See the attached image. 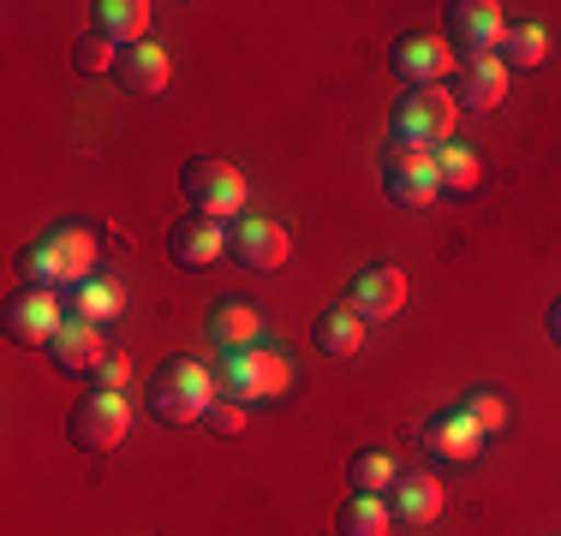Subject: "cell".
I'll return each instance as SVG.
<instances>
[{
	"label": "cell",
	"instance_id": "1",
	"mask_svg": "<svg viewBox=\"0 0 561 536\" xmlns=\"http://www.w3.org/2000/svg\"><path fill=\"white\" fill-rule=\"evenodd\" d=\"M24 280L43 292H72L90 280V268H96V238L84 233V226H55V233H43L36 245H24Z\"/></svg>",
	"mask_w": 561,
	"mask_h": 536
},
{
	"label": "cell",
	"instance_id": "2",
	"mask_svg": "<svg viewBox=\"0 0 561 536\" xmlns=\"http://www.w3.org/2000/svg\"><path fill=\"white\" fill-rule=\"evenodd\" d=\"M216 394H221L216 375L197 364V358H168V364L150 375V411H156L168 429L197 423L209 406H216Z\"/></svg>",
	"mask_w": 561,
	"mask_h": 536
},
{
	"label": "cell",
	"instance_id": "3",
	"mask_svg": "<svg viewBox=\"0 0 561 536\" xmlns=\"http://www.w3.org/2000/svg\"><path fill=\"white\" fill-rule=\"evenodd\" d=\"M293 370L280 352H263V346H245V352H221V370H216V387L221 399L233 406H263V399L287 394Z\"/></svg>",
	"mask_w": 561,
	"mask_h": 536
},
{
	"label": "cell",
	"instance_id": "4",
	"mask_svg": "<svg viewBox=\"0 0 561 536\" xmlns=\"http://www.w3.org/2000/svg\"><path fill=\"white\" fill-rule=\"evenodd\" d=\"M180 185H185V203L197 214H209V221H239L245 214V173L227 167L216 155H197Z\"/></svg>",
	"mask_w": 561,
	"mask_h": 536
},
{
	"label": "cell",
	"instance_id": "5",
	"mask_svg": "<svg viewBox=\"0 0 561 536\" xmlns=\"http://www.w3.org/2000/svg\"><path fill=\"white\" fill-rule=\"evenodd\" d=\"M454 119H460V102H454V90L431 84V90H407L394 107V138L400 143H424V150H443Z\"/></svg>",
	"mask_w": 561,
	"mask_h": 536
},
{
	"label": "cell",
	"instance_id": "6",
	"mask_svg": "<svg viewBox=\"0 0 561 536\" xmlns=\"http://www.w3.org/2000/svg\"><path fill=\"white\" fill-rule=\"evenodd\" d=\"M66 429H72V441L84 453H114L119 441H126V429H131L126 394H84L72 406V418H66Z\"/></svg>",
	"mask_w": 561,
	"mask_h": 536
},
{
	"label": "cell",
	"instance_id": "7",
	"mask_svg": "<svg viewBox=\"0 0 561 536\" xmlns=\"http://www.w3.org/2000/svg\"><path fill=\"white\" fill-rule=\"evenodd\" d=\"M507 36V19L496 0H454L448 7V48L454 60H484V54H496Z\"/></svg>",
	"mask_w": 561,
	"mask_h": 536
},
{
	"label": "cell",
	"instance_id": "8",
	"mask_svg": "<svg viewBox=\"0 0 561 536\" xmlns=\"http://www.w3.org/2000/svg\"><path fill=\"white\" fill-rule=\"evenodd\" d=\"M287 250H293L287 226L263 221V214H239V221H233V233H227V257H233V263H245V268H257V275H270V268H280V263H287Z\"/></svg>",
	"mask_w": 561,
	"mask_h": 536
},
{
	"label": "cell",
	"instance_id": "9",
	"mask_svg": "<svg viewBox=\"0 0 561 536\" xmlns=\"http://www.w3.org/2000/svg\"><path fill=\"white\" fill-rule=\"evenodd\" d=\"M60 328H66L60 292L31 287V292H19V299L7 304V340H12V346H48Z\"/></svg>",
	"mask_w": 561,
	"mask_h": 536
},
{
	"label": "cell",
	"instance_id": "10",
	"mask_svg": "<svg viewBox=\"0 0 561 536\" xmlns=\"http://www.w3.org/2000/svg\"><path fill=\"white\" fill-rule=\"evenodd\" d=\"M389 66H394V78H407L412 90H431V84H443L460 60H454L448 36H400Z\"/></svg>",
	"mask_w": 561,
	"mask_h": 536
},
{
	"label": "cell",
	"instance_id": "11",
	"mask_svg": "<svg viewBox=\"0 0 561 536\" xmlns=\"http://www.w3.org/2000/svg\"><path fill=\"white\" fill-rule=\"evenodd\" d=\"M168 257L180 263V268H209V263H221L227 257V226L221 221H209V214H180L173 221V233H168Z\"/></svg>",
	"mask_w": 561,
	"mask_h": 536
},
{
	"label": "cell",
	"instance_id": "12",
	"mask_svg": "<svg viewBox=\"0 0 561 536\" xmlns=\"http://www.w3.org/2000/svg\"><path fill=\"white\" fill-rule=\"evenodd\" d=\"M407 304V275L400 268H365V275L346 287V311L358 322H389Z\"/></svg>",
	"mask_w": 561,
	"mask_h": 536
},
{
	"label": "cell",
	"instance_id": "13",
	"mask_svg": "<svg viewBox=\"0 0 561 536\" xmlns=\"http://www.w3.org/2000/svg\"><path fill=\"white\" fill-rule=\"evenodd\" d=\"M424 447H431L436 459H448V465H472L478 453H484V429L466 418L460 406H448V411H436V418L424 423Z\"/></svg>",
	"mask_w": 561,
	"mask_h": 536
},
{
	"label": "cell",
	"instance_id": "14",
	"mask_svg": "<svg viewBox=\"0 0 561 536\" xmlns=\"http://www.w3.org/2000/svg\"><path fill=\"white\" fill-rule=\"evenodd\" d=\"M48 358H55L60 375H96L102 364H108V340H102V328L66 316V328L48 340Z\"/></svg>",
	"mask_w": 561,
	"mask_h": 536
},
{
	"label": "cell",
	"instance_id": "15",
	"mask_svg": "<svg viewBox=\"0 0 561 536\" xmlns=\"http://www.w3.org/2000/svg\"><path fill=\"white\" fill-rule=\"evenodd\" d=\"M389 513L400 518V525H431L436 513H443V482H436L431 471H407V477H394V489H389Z\"/></svg>",
	"mask_w": 561,
	"mask_h": 536
},
{
	"label": "cell",
	"instance_id": "16",
	"mask_svg": "<svg viewBox=\"0 0 561 536\" xmlns=\"http://www.w3.org/2000/svg\"><path fill=\"white\" fill-rule=\"evenodd\" d=\"M454 72H460L454 102H460L466 114H484V107H496L507 96V66L496 60V54H484V60H460Z\"/></svg>",
	"mask_w": 561,
	"mask_h": 536
},
{
	"label": "cell",
	"instance_id": "17",
	"mask_svg": "<svg viewBox=\"0 0 561 536\" xmlns=\"http://www.w3.org/2000/svg\"><path fill=\"white\" fill-rule=\"evenodd\" d=\"M168 54L156 48V43H138V48H119V66H114V78H119V90L126 96H162L168 90Z\"/></svg>",
	"mask_w": 561,
	"mask_h": 536
},
{
	"label": "cell",
	"instance_id": "18",
	"mask_svg": "<svg viewBox=\"0 0 561 536\" xmlns=\"http://www.w3.org/2000/svg\"><path fill=\"white\" fill-rule=\"evenodd\" d=\"M96 19H90V31L108 36L114 48H138L144 31H150V7L144 0H102V7H90Z\"/></svg>",
	"mask_w": 561,
	"mask_h": 536
},
{
	"label": "cell",
	"instance_id": "19",
	"mask_svg": "<svg viewBox=\"0 0 561 536\" xmlns=\"http://www.w3.org/2000/svg\"><path fill=\"white\" fill-rule=\"evenodd\" d=\"M257 334H263V322H257L251 304L221 299L216 311H209V340H216L221 352H245V346H257Z\"/></svg>",
	"mask_w": 561,
	"mask_h": 536
},
{
	"label": "cell",
	"instance_id": "20",
	"mask_svg": "<svg viewBox=\"0 0 561 536\" xmlns=\"http://www.w3.org/2000/svg\"><path fill=\"white\" fill-rule=\"evenodd\" d=\"M119 311H126V292H119V280L90 275L84 287H72V322H90V328H102V322H114Z\"/></svg>",
	"mask_w": 561,
	"mask_h": 536
},
{
	"label": "cell",
	"instance_id": "21",
	"mask_svg": "<svg viewBox=\"0 0 561 536\" xmlns=\"http://www.w3.org/2000/svg\"><path fill=\"white\" fill-rule=\"evenodd\" d=\"M311 340H317V352H323V358H353L358 346H365V322H358V316L341 304V311H323V316H317Z\"/></svg>",
	"mask_w": 561,
	"mask_h": 536
},
{
	"label": "cell",
	"instance_id": "22",
	"mask_svg": "<svg viewBox=\"0 0 561 536\" xmlns=\"http://www.w3.org/2000/svg\"><path fill=\"white\" fill-rule=\"evenodd\" d=\"M543 54H550V31H543V24H507L496 60L502 66H519V72H538Z\"/></svg>",
	"mask_w": 561,
	"mask_h": 536
},
{
	"label": "cell",
	"instance_id": "23",
	"mask_svg": "<svg viewBox=\"0 0 561 536\" xmlns=\"http://www.w3.org/2000/svg\"><path fill=\"white\" fill-rule=\"evenodd\" d=\"M341 536H389V525H394V513H389V501L382 494H353V501L341 506Z\"/></svg>",
	"mask_w": 561,
	"mask_h": 536
},
{
	"label": "cell",
	"instance_id": "24",
	"mask_svg": "<svg viewBox=\"0 0 561 536\" xmlns=\"http://www.w3.org/2000/svg\"><path fill=\"white\" fill-rule=\"evenodd\" d=\"M382 179H436V150L389 138V150H382Z\"/></svg>",
	"mask_w": 561,
	"mask_h": 536
},
{
	"label": "cell",
	"instance_id": "25",
	"mask_svg": "<svg viewBox=\"0 0 561 536\" xmlns=\"http://www.w3.org/2000/svg\"><path fill=\"white\" fill-rule=\"evenodd\" d=\"M436 185L443 191H478V150H460V143H443L436 150Z\"/></svg>",
	"mask_w": 561,
	"mask_h": 536
},
{
	"label": "cell",
	"instance_id": "26",
	"mask_svg": "<svg viewBox=\"0 0 561 536\" xmlns=\"http://www.w3.org/2000/svg\"><path fill=\"white\" fill-rule=\"evenodd\" d=\"M346 477H353L358 494H389L394 489V459H389V453H353Z\"/></svg>",
	"mask_w": 561,
	"mask_h": 536
},
{
	"label": "cell",
	"instance_id": "27",
	"mask_svg": "<svg viewBox=\"0 0 561 536\" xmlns=\"http://www.w3.org/2000/svg\"><path fill=\"white\" fill-rule=\"evenodd\" d=\"M72 60H78V72H114L119 66V48L108 43V36H78V48H72Z\"/></svg>",
	"mask_w": 561,
	"mask_h": 536
},
{
	"label": "cell",
	"instance_id": "28",
	"mask_svg": "<svg viewBox=\"0 0 561 536\" xmlns=\"http://www.w3.org/2000/svg\"><path fill=\"white\" fill-rule=\"evenodd\" d=\"M460 411H466V418H472L478 429H484V435H496V429L507 423V406H502L496 394H466V399H460Z\"/></svg>",
	"mask_w": 561,
	"mask_h": 536
},
{
	"label": "cell",
	"instance_id": "29",
	"mask_svg": "<svg viewBox=\"0 0 561 536\" xmlns=\"http://www.w3.org/2000/svg\"><path fill=\"white\" fill-rule=\"evenodd\" d=\"M436 191H443L436 179H389V197H394L400 209H431Z\"/></svg>",
	"mask_w": 561,
	"mask_h": 536
},
{
	"label": "cell",
	"instance_id": "30",
	"mask_svg": "<svg viewBox=\"0 0 561 536\" xmlns=\"http://www.w3.org/2000/svg\"><path fill=\"white\" fill-rule=\"evenodd\" d=\"M204 423L216 429V435H239V429H245V406H233V399L216 394V406L204 411Z\"/></svg>",
	"mask_w": 561,
	"mask_h": 536
},
{
	"label": "cell",
	"instance_id": "31",
	"mask_svg": "<svg viewBox=\"0 0 561 536\" xmlns=\"http://www.w3.org/2000/svg\"><path fill=\"white\" fill-rule=\"evenodd\" d=\"M126 358H119V352H108V364H102L96 370V394H119V387H126Z\"/></svg>",
	"mask_w": 561,
	"mask_h": 536
},
{
	"label": "cell",
	"instance_id": "32",
	"mask_svg": "<svg viewBox=\"0 0 561 536\" xmlns=\"http://www.w3.org/2000/svg\"><path fill=\"white\" fill-rule=\"evenodd\" d=\"M550 340H556V346H561V299H556V304H550Z\"/></svg>",
	"mask_w": 561,
	"mask_h": 536
}]
</instances>
